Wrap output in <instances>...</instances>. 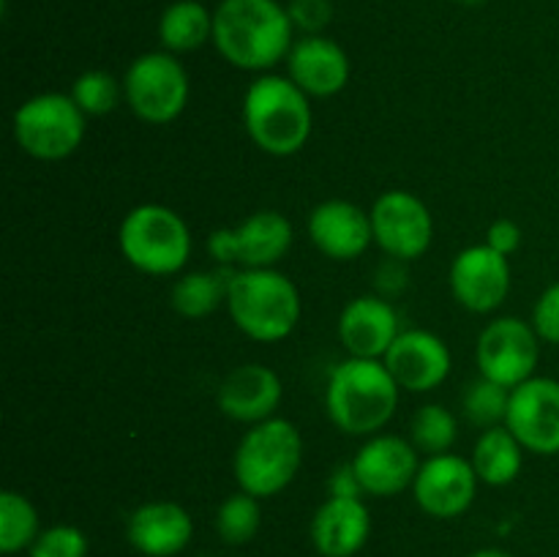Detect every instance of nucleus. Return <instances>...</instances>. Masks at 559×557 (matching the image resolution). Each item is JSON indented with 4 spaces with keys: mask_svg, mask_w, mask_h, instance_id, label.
Returning a JSON list of instances; mask_svg holds the SVG:
<instances>
[{
    "mask_svg": "<svg viewBox=\"0 0 559 557\" xmlns=\"http://www.w3.org/2000/svg\"><path fill=\"white\" fill-rule=\"evenodd\" d=\"M409 440L420 453H451L453 442L459 440V420L445 404H424L413 415L409 424Z\"/></svg>",
    "mask_w": 559,
    "mask_h": 557,
    "instance_id": "obj_28",
    "label": "nucleus"
},
{
    "mask_svg": "<svg viewBox=\"0 0 559 557\" xmlns=\"http://www.w3.org/2000/svg\"><path fill=\"white\" fill-rule=\"evenodd\" d=\"M14 140L27 156L38 162H63L82 145L87 115L76 107L71 93H38L16 107Z\"/></svg>",
    "mask_w": 559,
    "mask_h": 557,
    "instance_id": "obj_7",
    "label": "nucleus"
},
{
    "mask_svg": "<svg viewBox=\"0 0 559 557\" xmlns=\"http://www.w3.org/2000/svg\"><path fill=\"white\" fill-rule=\"evenodd\" d=\"M402 386L385 360L344 358L328 377L325 410L338 431L349 437L380 435L396 415Z\"/></svg>",
    "mask_w": 559,
    "mask_h": 557,
    "instance_id": "obj_2",
    "label": "nucleus"
},
{
    "mask_svg": "<svg viewBox=\"0 0 559 557\" xmlns=\"http://www.w3.org/2000/svg\"><path fill=\"white\" fill-rule=\"evenodd\" d=\"M262 528V506L260 497L249 491H235L218 506L216 511V533L224 544L243 546L260 533Z\"/></svg>",
    "mask_w": 559,
    "mask_h": 557,
    "instance_id": "obj_27",
    "label": "nucleus"
},
{
    "mask_svg": "<svg viewBox=\"0 0 559 557\" xmlns=\"http://www.w3.org/2000/svg\"><path fill=\"white\" fill-rule=\"evenodd\" d=\"M309 238L320 254L336 262H353L374 244L371 213L349 200H325L309 213Z\"/></svg>",
    "mask_w": 559,
    "mask_h": 557,
    "instance_id": "obj_17",
    "label": "nucleus"
},
{
    "mask_svg": "<svg viewBox=\"0 0 559 557\" xmlns=\"http://www.w3.org/2000/svg\"><path fill=\"white\" fill-rule=\"evenodd\" d=\"M508 404H511V391L502 388L500 382L486 380V377H478L475 382H469L462 399L464 415H467L469 424L478 426L480 431L506 424Z\"/></svg>",
    "mask_w": 559,
    "mask_h": 557,
    "instance_id": "obj_29",
    "label": "nucleus"
},
{
    "mask_svg": "<svg viewBox=\"0 0 559 557\" xmlns=\"http://www.w3.org/2000/svg\"><path fill=\"white\" fill-rule=\"evenodd\" d=\"M486 246L500 251L502 257H511L522 249V227L513 218H497L486 229Z\"/></svg>",
    "mask_w": 559,
    "mask_h": 557,
    "instance_id": "obj_34",
    "label": "nucleus"
},
{
    "mask_svg": "<svg viewBox=\"0 0 559 557\" xmlns=\"http://www.w3.org/2000/svg\"><path fill=\"white\" fill-rule=\"evenodd\" d=\"M385 366L402 391L409 393H429L440 388L451 375V349L445 339L437 333L415 328V331H402L391 349L385 353Z\"/></svg>",
    "mask_w": 559,
    "mask_h": 557,
    "instance_id": "obj_16",
    "label": "nucleus"
},
{
    "mask_svg": "<svg viewBox=\"0 0 559 557\" xmlns=\"http://www.w3.org/2000/svg\"><path fill=\"white\" fill-rule=\"evenodd\" d=\"M399 333L396 309L380 295H358L338 315V342L353 358L382 360Z\"/></svg>",
    "mask_w": 559,
    "mask_h": 557,
    "instance_id": "obj_20",
    "label": "nucleus"
},
{
    "mask_svg": "<svg viewBox=\"0 0 559 557\" xmlns=\"http://www.w3.org/2000/svg\"><path fill=\"white\" fill-rule=\"evenodd\" d=\"M158 38L173 55L194 52L213 42V11H207L200 0H175L158 20Z\"/></svg>",
    "mask_w": 559,
    "mask_h": 557,
    "instance_id": "obj_24",
    "label": "nucleus"
},
{
    "mask_svg": "<svg viewBox=\"0 0 559 557\" xmlns=\"http://www.w3.org/2000/svg\"><path fill=\"white\" fill-rule=\"evenodd\" d=\"M478 371L486 380L513 391L535 377L540 360V336L533 322L522 317H497L480 331L475 344Z\"/></svg>",
    "mask_w": 559,
    "mask_h": 557,
    "instance_id": "obj_10",
    "label": "nucleus"
},
{
    "mask_svg": "<svg viewBox=\"0 0 559 557\" xmlns=\"http://www.w3.org/2000/svg\"><path fill=\"white\" fill-rule=\"evenodd\" d=\"M71 98L87 118H102V115H109L118 107L120 98H126L123 82H118L109 71L102 69L82 71L74 85H71Z\"/></svg>",
    "mask_w": 559,
    "mask_h": 557,
    "instance_id": "obj_30",
    "label": "nucleus"
},
{
    "mask_svg": "<svg viewBox=\"0 0 559 557\" xmlns=\"http://www.w3.org/2000/svg\"><path fill=\"white\" fill-rule=\"evenodd\" d=\"M194 522L183 506L173 500L142 502L126 524V538L145 557H175L191 544Z\"/></svg>",
    "mask_w": 559,
    "mask_h": 557,
    "instance_id": "obj_21",
    "label": "nucleus"
},
{
    "mask_svg": "<svg viewBox=\"0 0 559 557\" xmlns=\"http://www.w3.org/2000/svg\"><path fill=\"white\" fill-rule=\"evenodd\" d=\"M533 328L538 331L540 342L559 347V282L549 284L533 306Z\"/></svg>",
    "mask_w": 559,
    "mask_h": 557,
    "instance_id": "obj_33",
    "label": "nucleus"
},
{
    "mask_svg": "<svg viewBox=\"0 0 559 557\" xmlns=\"http://www.w3.org/2000/svg\"><path fill=\"white\" fill-rule=\"evenodd\" d=\"M508 429L516 435L527 453L557 457L559 453V380L530 377L511 391Z\"/></svg>",
    "mask_w": 559,
    "mask_h": 557,
    "instance_id": "obj_12",
    "label": "nucleus"
},
{
    "mask_svg": "<svg viewBox=\"0 0 559 557\" xmlns=\"http://www.w3.org/2000/svg\"><path fill=\"white\" fill-rule=\"evenodd\" d=\"M469 557H513V555H508V552L502 549H480V552H473Z\"/></svg>",
    "mask_w": 559,
    "mask_h": 557,
    "instance_id": "obj_36",
    "label": "nucleus"
},
{
    "mask_svg": "<svg viewBox=\"0 0 559 557\" xmlns=\"http://www.w3.org/2000/svg\"><path fill=\"white\" fill-rule=\"evenodd\" d=\"M304 464V435L287 418L249 426L233 457L235 481L243 491L267 500L287 489Z\"/></svg>",
    "mask_w": 559,
    "mask_h": 557,
    "instance_id": "obj_5",
    "label": "nucleus"
},
{
    "mask_svg": "<svg viewBox=\"0 0 559 557\" xmlns=\"http://www.w3.org/2000/svg\"><path fill=\"white\" fill-rule=\"evenodd\" d=\"M123 260L147 276H180L191 257V233L178 211L158 202L131 208L118 229Z\"/></svg>",
    "mask_w": 559,
    "mask_h": 557,
    "instance_id": "obj_6",
    "label": "nucleus"
},
{
    "mask_svg": "<svg viewBox=\"0 0 559 557\" xmlns=\"http://www.w3.org/2000/svg\"><path fill=\"white\" fill-rule=\"evenodd\" d=\"M293 224L278 211H257L235 227L211 233L207 251L218 265L246 271V268H276L293 249Z\"/></svg>",
    "mask_w": 559,
    "mask_h": 557,
    "instance_id": "obj_9",
    "label": "nucleus"
},
{
    "mask_svg": "<svg viewBox=\"0 0 559 557\" xmlns=\"http://www.w3.org/2000/svg\"><path fill=\"white\" fill-rule=\"evenodd\" d=\"M293 44L295 25L278 0H222L213 11V47L235 69L267 74Z\"/></svg>",
    "mask_w": 559,
    "mask_h": 557,
    "instance_id": "obj_1",
    "label": "nucleus"
},
{
    "mask_svg": "<svg viewBox=\"0 0 559 557\" xmlns=\"http://www.w3.org/2000/svg\"><path fill=\"white\" fill-rule=\"evenodd\" d=\"M371 229L374 244L391 260L413 262L431 249L435 240V218L424 200L404 189H391L380 194L371 205Z\"/></svg>",
    "mask_w": 559,
    "mask_h": 557,
    "instance_id": "obj_11",
    "label": "nucleus"
},
{
    "mask_svg": "<svg viewBox=\"0 0 559 557\" xmlns=\"http://www.w3.org/2000/svg\"><path fill=\"white\" fill-rule=\"evenodd\" d=\"M371 535V513L364 497H328L311 519V541L322 557H353Z\"/></svg>",
    "mask_w": 559,
    "mask_h": 557,
    "instance_id": "obj_22",
    "label": "nucleus"
},
{
    "mask_svg": "<svg viewBox=\"0 0 559 557\" xmlns=\"http://www.w3.org/2000/svg\"><path fill=\"white\" fill-rule=\"evenodd\" d=\"M364 495L393 497L404 489H413L415 475L420 470L418 448L413 440L399 435H371L358 448L353 462Z\"/></svg>",
    "mask_w": 559,
    "mask_h": 557,
    "instance_id": "obj_15",
    "label": "nucleus"
},
{
    "mask_svg": "<svg viewBox=\"0 0 559 557\" xmlns=\"http://www.w3.org/2000/svg\"><path fill=\"white\" fill-rule=\"evenodd\" d=\"M38 511L25 495L20 491H0V552L16 555L22 549H31L38 538Z\"/></svg>",
    "mask_w": 559,
    "mask_h": 557,
    "instance_id": "obj_26",
    "label": "nucleus"
},
{
    "mask_svg": "<svg viewBox=\"0 0 559 557\" xmlns=\"http://www.w3.org/2000/svg\"><path fill=\"white\" fill-rule=\"evenodd\" d=\"M224 306L235 328L262 344H276L293 336L304 315L298 287L276 268H246L229 273Z\"/></svg>",
    "mask_w": 559,
    "mask_h": 557,
    "instance_id": "obj_4",
    "label": "nucleus"
},
{
    "mask_svg": "<svg viewBox=\"0 0 559 557\" xmlns=\"http://www.w3.org/2000/svg\"><path fill=\"white\" fill-rule=\"evenodd\" d=\"M478 475L469 459L459 453H437L420 462L413 495L420 511L435 519H456L473 506L478 495Z\"/></svg>",
    "mask_w": 559,
    "mask_h": 557,
    "instance_id": "obj_14",
    "label": "nucleus"
},
{
    "mask_svg": "<svg viewBox=\"0 0 559 557\" xmlns=\"http://www.w3.org/2000/svg\"><path fill=\"white\" fill-rule=\"evenodd\" d=\"M189 74L178 55L145 52L126 69L123 96L131 112L147 126H167L183 115L189 104Z\"/></svg>",
    "mask_w": 559,
    "mask_h": 557,
    "instance_id": "obj_8",
    "label": "nucleus"
},
{
    "mask_svg": "<svg viewBox=\"0 0 559 557\" xmlns=\"http://www.w3.org/2000/svg\"><path fill=\"white\" fill-rule=\"evenodd\" d=\"M453 3H462V5H478V3H484V0H453Z\"/></svg>",
    "mask_w": 559,
    "mask_h": 557,
    "instance_id": "obj_37",
    "label": "nucleus"
},
{
    "mask_svg": "<svg viewBox=\"0 0 559 557\" xmlns=\"http://www.w3.org/2000/svg\"><path fill=\"white\" fill-rule=\"evenodd\" d=\"M87 535L74 524H52L33 541L31 557H87Z\"/></svg>",
    "mask_w": 559,
    "mask_h": 557,
    "instance_id": "obj_31",
    "label": "nucleus"
},
{
    "mask_svg": "<svg viewBox=\"0 0 559 557\" xmlns=\"http://www.w3.org/2000/svg\"><path fill=\"white\" fill-rule=\"evenodd\" d=\"M287 76L309 98H331L349 85L353 63L338 42L328 36H304L287 55Z\"/></svg>",
    "mask_w": 559,
    "mask_h": 557,
    "instance_id": "obj_19",
    "label": "nucleus"
},
{
    "mask_svg": "<svg viewBox=\"0 0 559 557\" xmlns=\"http://www.w3.org/2000/svg\"><path fill=\"white\" fill-rule=\"evenodd\" d=\"M331 495L333 497H366L364 486H360L358 475H355L353 464H344L333 473L331 478Z\"/></svg>",
    "mask_w": 559,
    "mask_h": 557,
    "instance_id": "obj_35",
    "label": "nucleus"
},
{
    "mask_svg": "<svg viewBox=\"0 0 559 557\" xmlns=\"http://www.w3.org/2000/svg\"><path fill=\"white\" fill-rule=\"evenodd\" d=\"M243 126L249 140L267 156H295L314 129L311 98L289 76L260 74L246 87Z\"/></svg>",
    "mask_w": 559,
    "mask_h": 557,
    "instance_id": "obj_3",
    "label": "nucleus"
},
{
    "mask_svg": "<svg viewBox=\"0 0 559 557\" xmlns=\"http://www.w3.org/2000/svg\"><path fill=\"white\" fill-rule=\"evenodd\" d=\"M287 11L295 31H304V36H320L333 20L331 0H289Z\"/></svg>",
    "mask_w": 559,
    "mask_h": 557,
    "instance_id": "obj_32",
    "label": "nucleus"
},
{
    "mask_svg": "<svg viewBox=\"0 0 559 557\" xmlns=\"http://www.w3.org/2000/svg\"><path fill=\"white\" fill-rule=\"evenodd\" d=\"M202 557H211V555H202Z\"/></svg>",
    "mask_w": 559,
    "mask_h": 557,
    "instance_id": "obj_38",
    "label": "nucleus"
},
{
    "mask_svg": "<svg viewBox=\"0 0 559 557\" xmlns=\"http://www.w3.org/2000/svg\"><path fill=\"white\" fill-rule=\"evenodd\" d=\"M284 402V382L271 366L243 364L235 366L216 391V404L229 420L238 424H262L276 418Z\"/></svg>",
    "mask_w": 559,
    "mask_h": 557,
    "instance_id": "obj_18",
    "label": "nucleus"
},
{
    "mask_svg": "<svg viewBox=\"0 0 559 557\" xmlns=\"http://www.w3.org/2000/svg\"><path fill=\"white\" fill-rule=\"evenodd\" d=\"M229 273L222 271H189L180 273L169 293V304L186 320H202L213 315L222 304H227Z\"/></svg>",
    "mask_w": 559,
    "mask_h": 557,
    "instance_id": "obj_25",
    "label": "nucleus"
},
{
    "mask_svg": "<svg viewBox=\"0 0 559 557\" xmlns=\"http://www.w3.org/2000/svg\"><path fill=\"white\" fill-rule=\"evenodd\" d=\"M524 446L516 440L506 424L495 426V429H484L475 440L473 462L475 475L480 484L486 486H508L522 475L524 467Z\"/></svg>",
    "mask_w": 559,
    "mask_h": 557,
    "instance_id": "obj_23",
    "label": "nucleus"
},
{
    "mask_svg": "<svg viewBox=\"0 0 559 557\" xmlns=\"http://www.w3.org/2000/svg\"><path fill=\"white\" fill-rule=\"evenodd\" d=\"M448 282L459 306L475 315H489L500 309L511 293V262L486 244L467 246L453 257Z\"/></svg>",
    "mask_w": 559,
    "mask_h": 557,
    "instance_id": "obj_13",
    "label": "nucleus"
}]
</instances>
